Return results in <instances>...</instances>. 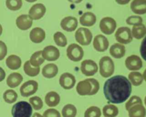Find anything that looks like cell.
Wrapping results in <instances>:
<instances>
[{"mask_svg":"<svg viewBox=\"0 0 146 117\" xmlns=\"http://www.w3.org/2000/svg\"><path fill=\"white\" fill-rule=\"evenodd\" d=\"M132 86L129 80L123 75H115L108 79L103 86L106 99L112 103L120 104L129 97Z\"/></svg>","mask_w":146,"mask_h":117,"instance_id":"obj_1","label":"cell"},{"mask_svg":"<svg viewBox=\"0 0 146 117\" xmlns=\"http://www.w3.org/2000/svg\"><path fill=\"white\" fill-rule=\"evenodd\" d=\"M100 88L99 82L94 78H87L78 82L76 87L78 94L82 96L96 94Z\"/></svg>","mask_w":146,"mask_h":117,"instance_id":"obj_2","label":"cell"},{"mask_svg":"<svg viewBox=\"0 0 146 117\" xmlns=\"http://www.w3.org/2000/svg\"><path fill=\"white\" fill-rule=\"evenodd\" d=\"M33 113L31 105L26 101H19L12 107L13 117H31Z\"/></svg>","mask_w":146,"mask_h":117,"instance_id":"obj_3","label":"cell"},{"mask_svg":"<svg viewBox=\"0 0 146 117\" xmlns=\"http://www.w3.org/2000/svg\"><path fill=\"white\" fill-rule=\"evenodd\" d=\"M99 72L103 78H108L114 72L115 66L112 59L108 57L104 56L99 60Z\"/></svg>","mask_w":146,"mask_h":117,"instance_id":"obj_4","label":"cell"},{"mask_svg":"<svg viewBox=\"0 0 146 117\" xmlns=\"http://www.w3.org/2000/svg\"><path fill=\"white\" fill-rule=\"evenodd\" d=\"M75 38L76 42L80 45L82 46H87L91 42L92 34L88 29L80 27L75 33Z\"/></svg>","mask_w":146,"mask_h":117,"instance_id":"obj_5","label":"cell"},{"mask_svg":"<svg viewBox=\"0 0 146 117\" xmlns=\"http://www.w3.org/2000/svg\"><path fill=\"white\" fill-rule=\"evenodd\" d=\"M66 54L70 60L73 62H79L83 58L84 51L79 45L76 43H72L67 47Z\"/></svg>","mask_w":146,"mask_h":117,"instance_id":"obj_6","label":"cell"},{"mask_svg":"<svg viewBox=\"0 0 146 117\" xmlns=\"http://www.w3.org/2000/svg\"><path fill=\"white\" fill-rule=\"evenodd\" d=\"M115 37L116 40L121 44H128L132 41L131 29L128 27H120L117 29Z\"/></svg>","mask_w":146,"mask_h":117,"instance_id":"obj_7","label":"cell"},{"mask_svg":"<svg viewBox=\"0 0 146 117\" xmlns=\"http://www.w3.org/2000/svg\"><path fill=\"white\" fill-rule=\"evenodd\" d=\"M99 27L103 33L106 35H110L115 31L116 28V22L111 17H104L100 21Z\"/></svg>","mask_w":146,"mask_h":117,"instance_id":"obj_8","label":"cell"},{"mask_svg":"<svg viewBox=\"0 0 146 117\" xmlns=\"http://www.w3.org/2000/svg\"><path fill=\"white\" fill-rule=\"evenodd\" d=\"M38 89V83L34 80L25 82L20 87V93L23 97H28L34 94Z\"/></svg>","mask_w":146,"mask_h":117,"instance_id":"obj_9","label":"cell"},{"mask_svg":"<svg viewBox=\"0 0 146 117\" xmlns=\"http://www.w3.org/2000/svg\"><path fill=\"white\" fill-rule=\"evenodd\" d=\"M98 70L96 63L91 59H86L82 62L80 70L86 76H93L95 74Z\"/></svg>","mask_w":146,"mask_h":117,"instance_id":"obj_10","label":"cell"},{"mask_svg":"<svg viewBox=\"0 0 146 117\" xmlns=\"http://www.w3.org/2000/svg\"><path fill=\"white\" fill-rule=\"evenodd\" d=\"M42 54L44 60L47 61H55L60 57L59 49L52 45L46 46L42 50Z\"/></svg>","mask_w":146,"mask_h":117,"instance_id":"obj_11","label":"cell"},{"mask_svg":"<svg viewBox=\"0 0 146 117\" xmlns=\"http://www.w3.org/2000/svg\"><path fill=\"white\" fill-rule=\"evenodd\" d=\"M59 84L60 86L66 90L72 88L76 83V79L72 74L70 72L63 73L59 78Z\"/></svg>","mask_w":146,"mask_h":117,"instance_id":"obj_12","label":"cell"},{"mask_svg":"<svg viewBox=\"0 0 146 117\" xmlns=\"http://www.w3.org/2000/svg\"><path fill=\"white\" fill-rule=\"evenodd\" d=\"M46 11L45 6L42 3H36L32 6L29 11V15L33 20H38L42 18Z\"/></svg>","mask_w":146,"mask_h":117,"instance_id":"obj_13","label":"cell"},{"mask_svg":"<svg viewBox=\"0 0 146 117\" xmlns=\"http://www.w3.org/2000/svg\"><path fill=\"white\" fill-rule=\"evenodd\" d=\"M94 48L98 52H104L107 50L109 42L107 38L102 34H98L94 38Z\"/></svg>","mask_w":146,"mask_h":117,"instance_id":"obj_14","label":"cell"},{"mask_svg":"<svg viewBox=\"0 0 146 117\" xmlns=\"http://www.w3.org/2000/svg\"><path fill=\"white\" fill-rule=\"evenodd\" d=\"M126 67L131 71L139 70L142 67L143 63L141 58L136 55H132L128 57L125 60Z\"/></svg>","mask_w":146,"mask_h":117,"instance_id":"obj_15","label":"cell"},{"mask_svg":"<svg viewBox=\"0 0 146 117\" xmlns=\"http://www.w3.org/2000/svg\"><path fill=\"white\" fill-rule=\"evenodd\" d=\"M60 27L63 30L68 32H72L75 30L78 26L77 19L74 17H66L60 21Z\"/></svg>","mask_w":146,"mask_h":117,"instance_id":"obj_16","label":"cell"},{"mask_svg":"<svg viewBox=\"0 0 146 117\" xmlns=\"http://www.w3.org/2000/svg\"><path fill=\"white\" fill-rule=\"evenodd\" d=\"M16 25L21 30L29 29L33 25V19L27 14H22L18 16L16 19Z\"/></svg>","mask_w":146,"mask_h":117,"instance_id":"obj_17","label":"cell"},{"mask_svg":"<svg viewBox=\"0 0 146 117\" xmlns=\"http://www.w3.org/2000/svg\"><path fill=\"white\" fill-rule=\"evenodd\" d=\"M29 36L32 42L35 43H40L44 40L46 38V33L43 29L40 27H36L30 31Z\"/></svg>","mask_w":146,"mask_h":117,"instance_id":"obj_18","label":"cell"},{"mask_svg":"<svg viewBox=\"0 0 146 117\" xmlns=\"http://www.w3.org/2000/svg\"><path fill=\"white\" fill-rule=\"evenodd\" d=\"M131 10L136 14L146 13V0H133L131 3Z\"/></svg>","mask_w":146,"mask_h":117,"instance_id":"obj_19","label":"cell"},{"mask_svg":"<svg viewBox=\"0 0 146 117\" xmlns=\"http://www.w3.org/2000/svg\"><path fill=\"white\" fill-rule=\"evenodd\" d=\"M110 53L112 57L116 59H120L125 55V46L121 43H115L110 47Z\"/></svg>","mask_w":146,"mask_h":117,"instance_id":"obj_20","label":"cell"},{"mask_svg":"<svg viewBox=\"0 0 146 117\" xmlns=\"http://www.w3.org/2000/svg\"><path fill=\"white\" fill-rule=\"evenodd\" d=\"M23 76L20 73L14 72H12L7 76L6 83L10 88H15L18 87L22 82Z\"/></svg>","mask_w":146,"mask_h":117,"instance_id":"obj_21","label":"cell"},{"mask_svg":"<svg viewBox=\"0 0 146 117\" xmlns=\"http://www.w3.org/2000/svg\"><path fill=\"white\" fill-rule=\"evenodd\" d=\"M96 21V16L92 12H86L83 14L79 18L80 23L84 26H92L95 25Z\"/></svg>","mask_w":146,"mask_h":117,"instance_id":"obj_22","label":"cell"},{"mask_svg":"<svg viewBox=\"0 0 146 117\" xmlns=\"http://www.w3.org/2000/svg\"><path fill=\"white\" fill-rule=\"evenodd\" d=\"M58 72V67L54 63H48L45 65L42 70V75L48 79L55 77Z\"/></svg>","mask_w":146,"mask_h":117,"instance_id":"obj_23","label":"cell"},{"mask_svg":"<svg viewBox=\"0 0 146 117\" xmlns=\"http://www.w3.org/2000/svg\"><path fill=\"white\" fill-rule=\"evenodd\" d=\"M129 117H145L146 110L143 104H137L131 107L128 110Z\"/></svg>","mask_w":146,"mask_h":117,"instance_id":"obj_24","label":"cell"},{"mask_svg":"<svg viewBox=\"0 0 146 117\" xmlns=\"http://www.w3.org/2000/svg\"><path fill=\"white\" fill-rule=\"evenodd\" d=\"M6 64L7 67L12 70H15L19 68L22 64V60L19 57L16 55H10L6 59Z\"/></svg>","mask_w":146,"mask_h":117,"instance_id":"obj_25","label":"cell"},{"mask_svg":"<svg viewBox=\"0 0 146 117\" xmlns=\"http://www.w3.org/2000/svg\"><path fill=\"white\" fill-rule=\"evenodd\" d=\"M60 98L59 95L55 91L47 92L44 97L46 104L49 107H55L60 102Z\"/></svg>","mask_w":146,"mask_h":117,"instance_id":"obj_26","label":"cell"},{"mask_svg":"<svg viewBox=\"0 0 146 117\" xmlns=\"http://www.w3.org/2000/svg\"><path fill=\"white\" fill-rule=\"evenodd\" d=\"M132 35L137 39L143 38L146 34V27L143 23L133 25L132 28Z\"/></svg>","mask_w":146,"mask_h":117,"instance_id":"obj_27","label":"cell"},{"mask_svg":"<svg viewBox=\"0 0 146 117\" xmlns=\"http://www.w3.org/2000/svg\"><path fill=\"white\" fill-rule=\"evenodd\" d=\"M29 61L33 67H39L44 62V59L42 54V51H38L34 53L30 57Z\"/></svg>","mask_w":146,"mask_h":117,"instance_id":"obj_28","label":"cell"},{"mask_svg":"<svg viewBox=\"0 0 146 117\" xmlns=\"http://www.w3.org/2000/svg\"><path fill=\"white\" fill-rule=\"evenodd\" d=\"M23 70L26 75L30 76H35L39 74L40 67H33L30 63L29 60L26 61L23 65Z\"/></svg>","mask_w":146,"mask_h":117,"instance_id":"obj_29","label":"cell"},{"mask_svg":"<svg viewBox=\"0 0 146 117\" xmlns=\"http://www.w3.org/2000/svg\"><path fill=\"white\" fill-rule=\"evenodd\" d=\"M118 113V108L113 104L105 105L103 108V114L105 117H116Z\"/></svg>","mask_w":146,"mask_h":117,"instance_id":"obj_30","label":"cell"},{"mask_svg":"<svg viewBox=\"0 0 146 117\" xmlns=\"http://www.w3.org/2000/svg\"><path fill=\"white\" fill-rule=\"evenodd\" d=\"M128 79L131 83L135 86H140L144 79L143 75L140 72L136 71L130 72L128 74Z\"/></svg>","mask_w":146,"mask_h":117,"instance_id":"obj_31","label":"cell"},{"mask_svg":"<svg viewBox=\"0 0 146 117\" xmlns=\"http://www.w3.org/2000/svg\"><path fill=\"white\" fill-rule=\"evenodd\" d=\"M76 113V108L72 104H67L65 105L62 110V115L63 117H75Z\"/></svg>","mask_w":146,"mask_h":117,"instance_id":"obj_32","label":"cell"},{"mask_svg":"<svg viewBox=\"0 0 146 117\" xmlns=\"http://www.w3.org/2000/svg\"><path fill=\"white\" fill-rule=\"evenodd\" d=\"M3 98L6 103L11 104L17 100L18 98V94L14 90L9 89L5 91L3 93Z\"/></svg>","mask_w":146,"mask_h":117,"instance_id":"obj_33","label":"cell"},{"mask_svg":"<svg viewBox=\"0 0 146 117\" xmlns=\"http://www.w3.org/2000/svg\"><path fill=\"white\" fill-rule=\"evenodd\" d=\"M54 41L55 44L59 47H65L67 44L66 36L60 31H57L54 34Z\"/></svg>","mask_w":146,"mask_h":117,"instance_id":"obj_34","label":"cell"},{"mask_svg":"<svg viewBox=\"0 0 146 117\" xmlns=\"http://www.w3.org/2000/svg\"><path fill=\"white\" fill-rule=\"evenodd\" d=\"M100 109L96 106H91L85 111L84 117H100Z\"/></svg>","mask_w":146,"mask_h":117,"instance_id":"obj_35","label":"cell"},{"mask_svg":"<svg viewBox=\"0 0 146 117\" xmlns=\"http://www.w3.org/2000/svg\"><path fill=\"white\" fill-rule=\"evenodd\" d=\"M6 7L10 10L17 11L19 10L22 6V0H6Z\"/></svg>","mask_w":146,"mask_h":117,"instance_id":"obj_36","label":"cell"},{"mask_svg":"<svg viewBox=\"0 0 146 117\" xmlns=\"http://www.w3.org/2000/svg\"><path fill=\"white\" fill-rule=\"evenodd\" d=\"M30 104L35 110H40L43 106V101L41 98L38 96H32L29 99Z\"/></svg>","mask_w":146,"mask_h":117,"instance_id":"obj_37","label":"cell"},{"mask_svg":"<svg viewBox=\"0 0 146 117\" xmlns=\"http://www.w3.org/2000/svg\"><path fill=\"white\" fill-rule=\"evenodd\" d=\"M143 104L142 100L138 96L133 95L126 102L125 105V109L128 111L131 107H132L135 104Z\"/></svg>","mask_w":146,"mask_h":117,"instance_id":"obj_38","label":"cell"},{"mask_svg":"<svg viewBox=\"0 0 146 117\" xmlns=\"http://www.w3.org/2000/svg\"><path fill=\"white\" fill-rule=\"evenodd\" d=\"M143 19L138 15H131L128 17L126 19V23L129 25H136L142 23Z\"/></svg>","mask_w":146,"mask_h":117,"instance_id":"obj_39","label":"cell"},{"mask_svg":"<svg viewBox=\"0 0 146 117\" xmlns=\"http://www.w3.org/2000/svg\"><path fill=\"white\" fill-rule=\"evenodd\" d=\"M43 117H61L59 112L55 108H48L43 114Z\"/></svg>","mask_w":146,"mask_h":117,"instance_id":"obj_40","label":"cell"},{"mask_svg":"<svg viewBox=\"0 0 146 117\" xmlns=\"http://www.w3.org/2000/svg\"><path fill=\"white\" fill-rule=\"evenodd\" d=\"M7 48L6 45L2 41H0V60H3L6 56Z\"/></svg>","mask_w":146,"mask_h":117,"instance_id":"obj_41","label":"cell"},{"mask_svg":"<svg viewBox=\"0 0 146 117\" xmlns=\"http://www.w3.org/2000/svg\"><path fill=\"white\" fill-rule=\"evenodd\" d=\"M140 53L141 57L146 61V36L143 39L140 47Z\"/></svg>","mask_w":146,"mask_h":117,"instance_id":"obj_42","label":"cell"},{"mask_svg":"<svg viewBox=\"0 0 146 117\" xmlns=\"http://www.w3.org/2000/svg\"><path fill=\"white\" fill-rule=\"evenodd\" d=\"M6 76V72L5 71V70L1 67H0V82L3 81Z\"/></svg>","mask_w":146,"mask_h":117,"instance_id":"obj_43","label":"cell"},{"mask_svg":"<svg viewBox=\"0 0 146 117\" xmlns=\"http://www.w3.org/2000/svg\"><path fill=\"white\" fill-rule=\"evenodd\" d=\"M131 0H115V1L119 5H126Z\"/></svg>","mask_w":146,"mask_h":117,"instance_id":"obj_44","label":"cell"},{"mask_svg":"<svg viewBox=\"0 0 146 117\" xmlns=\"http://www.w3.org/2000/svg\"><path fill=\"white\" fill-rule=\"evenodd\" d=\"M69 2L74 3H79L82 1V0H68Z\"/></svg>","mask_w":146,"mask_h":117,"instance_id":"obj_45","label":"cell"},{"mask_svg":"<svg viewBox=\"0 0 146 117\" xmlns=\"http://www.w3.org/2000/svg\"><path fill=\"white\" fill-rule=\"evenodd\" d=\"M32 117H43V116L42 115H41L40 114L38 113V112H35V113L33 115Z\"/></svg>","mask_w":146,"mask_h":117,"instance_id":"obj_46","label":"cell"},{"mask_svg":"<svg viewBox=\"0 0 146 117\" xmlns=\"http://www.w3.org/2000/svg\"><path fill=\"white\" fill-rule=\"evenodd\" d=\"M143 79H144V80L146 82V69L144 70V72H143Z\"/></svg>","mask_w":146,"mask_h":117,"instance_id":"obj_47","label":"cell"},{"mask_svg":"<svg viewBox=\"0 0 146 117\" xmlns=\"http://www.w3.org/2000/svg\"><path fill=\"white\" fill-rule=\"evenodd\" d=\"M2 31H3L2 26V25L0 24V36L1 35V34H2Z\"/></svg>","mask_w":146,"mask_h":117,"instance_id":"obj_48","label":"cell"},{"mask_svg":"<svg viewBox=\"0 0 146 117\" xmlns=\"http://www.w3.org/2000/svg\"><path fill=\"white\" fill-rule=\"evenodd\" d=\"M26 1H27V2H30V3H31V2H35V1H36L37 0H25Z\"/></svg>","mask_w":146,"mask_h":117,"instance_id":"obj_49","label":"cell"},{"mask_svg":"<svg viewBox=\"0 0 146 117\" xmlns=\"http://www.w3.org/2000/svg\"><path fill=\"white\" fill-rule=\"evenodd\" d=\"M144 103H145V105L146 106V96L145 97V99H144Z\"/></svg>","mask_w":146,"mask_h":117,"instance_id":"obj_50","label":"cell"}]
</instances>
